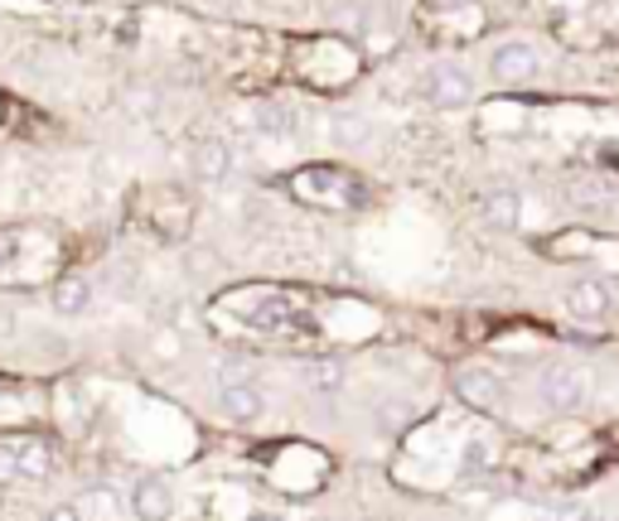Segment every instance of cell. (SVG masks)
Here are the masks:
<instances>
[{
    "label": "cell",
    "instance_id": "277c9868",
    "mask_svg": "<svg viewBox=\"0 0 619 521\" xmlns=\"http://www.w3.org/2000/svg\"><path fill=\"white\" fill-rule=\"evenodd\" d=\"M537 69H543V59H537V49H533V44H523V39H513V44H498V49H494V59H489L494 83H504V87L533 83Z\"/></svg>",
    "mask_w": 619,
    "mask_h": 521
},
{
    "label": "cell",
    "instance_id": "9c48e42d",
    "mask_svg": "<svg viewBox=\"0 0 619 521\" xmlns=\"http://www.w3.org/2000/svg\"><path fill=\"white\" fill-rule=\"evenodd\" d=\"M460 396L470 400V406H479V410H489V406H498V377L494 372H465V377H460Z\"/></svg>",
    "mask_w": 619,
    "mask_h": 521
},
{
    "label": "cell",
    "instance_id": "7a4b0ae2",
    "mask_svg": "<svg viewBox=\"0 0 619 521\" xmlns=\"http://www.w3.org/2000/svg\"><path fill=\"white\" fill-rule=\"evenodd\" d=\"M39 473H49V445L44 439H30V435L0 439V488L16 483V478H39Z\"/></svg>",
    "mask_w": 619,
    "mask_h": 521
},
{
    "label": "cell",
    "instance_id": "9a60e30c",
    "mask_svg": "<svg viewBox=\"0 0 619 521\" xmlns=\"http://www.w3.org/2000/svg\"><path fill=\"white\" fill-rule=\"evenodd\" d=\"M49 521H83V517H78V507H54V512H49Z\"/></svg>",
    "mask_w": 619,
    "mask_h": 521
},
{
    "label": "cell",
    "instance_id": "7c38bea8",
    "mask_svg": "<svg viewBox=\"0 0 619 521\" xmlns=\"http://www.w3.org/2000/svg\"><path fill=\"white\" fill-rule=\"evenodd\" d=\"M310 382L320 386V392H339V367L334 363H314L310 367Z\"/></svg>",
    "mask_w": 619,
    "mask_h": 521
},
{
    "label": "cell",
    "instance_id": "52a82bcc",
    "mask_svg": "<svg viewBox=\"0 0 619 521\" xmlns=\"http://www.w3.org/2000/svg\"><path fill=\"white\" fill-rule=\"evenodd\" d=\"M261 410H267V400H261L257 386H247V382H233V386H223V416L237 420V425H247V420H257Z\"/></svg>",
    "mask_w": 619,
    "mask_h": 521
},
{
    "label": "cell",
    "instance_id": "8fae6325",
    "mask_svg": "<svg viewBox=\"0 0 619 521\" xmlns=\"http://www.w3.org/2000/svg\"><path fill=\"white\" fill-rule=\"evenodd\" d=\"M518 194L513 189H494V194H484V222H494V227H513L518 222Z\"/></svg>",
    "mask_w": 619,
    "mask_h": 521
},
{
    "label": "cell",
    "instance_id": "30bf717a",
    "mask_svg": "<svg viewBox=\"0 0 619 521\" xmlns=\"http://www.w3.org/2000/svg\"><path fill=\"white\" fill-rule=\"evenodd\" d=\"M87 300H92V285L87 280H78V275H69V280H59L54 285V310L59 314H83Z\"/></svg>",
    "mask_w": 619,
    "mask_h": 521
},
{
    "label": "cell",
    "instance_id": "2e32d148",
    "mask_svg": "<svg viewBox=\"0 0 619 521\" xmlns=\"http://www.w3.org/2000/svg\"><path fill=\"white\" fill-rule=\"evenodd\" d=\"M243 521H286V517H276V512H252V517H243Z\"/></svg>",
    "mask_w": 619,
    "mask_h": 521
},
{
    "label": "cell",
    "instance_id": "ba28073f",
    "mask_svg": "<svg viewBox=\"0 0 619 521\" xmlns=\"http://www.w3.org/2000/svg\"><path fill=\"white\" fill-rule=\"evenodd\" d=\"M228 169H233V155H228V145L223 140H199L194 145V174H199V179H223Z\"/></svg>",
    "mask_w": 619,
    "mask_h": 521
},
{
    "label": "cell",
    "instance_id": "8992f818",
    "mask_svg": "<svg viewBox=\"0 0 619 521\" xmlns=\"http://www.w3.org/2000/svg\"><path fill=\"white\" fill-rule=\"evenodd\" d=\"M470 92H474V83H470V73L465 69H431L426 73V97H431V106H445V112H455V106H465L470 102Z\"/></svg>",
    "mask_w": 619,
    "mask_h": 521
},
{
    "label": "cell",
    "instance_id": "3957f363",
    "mask_svg": "<svg viewBox=\"0 0 619 521\" xmlns=\"http://www.w3.org/2000/svg\"><path fill=\"white\" fill-rule=\"evenodd\" d=\"M586 392H590V382H586L581 367H551V372H543V382H537V396H543V406L557 410V416H571V410H581L586 406Z\"/></svg>",
    "mask_w": 619,
    "mask_h": 521
},
{
    "label": "cell",
    "instance_id": "5bb4252c",
    "mask_svg": "<svg viewBox=\"0 0 619 521\" xmlns=\"http://www.w3.org/2000/svg\"><path fill=\"white\" fill-rule=\"evenodd\" d=\"M339 136H344V140L368 136V126H363V122H349V116H339Z\"/></svg>",
    "mask_w": 619,
    "mask_h": 521
},
{
    "label": "cell",
    "instance_id": "6da1fadb",
    "mask_svg": "<svg viewBox=\"0 0 619 521\" xmlns=\"http://www.w3.org/2000/svg\"><path fill=\"white\" fill-rule=\"evenodd\" d=\"M619 304V275H590L566 290V314L576 324H605Z\"/></svg>",
    "mask_w": 619,
    "mask_h": 521
},
{
    "label": "cell",
    "instance_id": "4fadbf2b",
    "mask_svg": "<svg viewBox=\"0 0 619 521\" xmlns=\"http://www.w3.org/2000/svg\"><path fill=\"white\" fill-rule=\"evenodd\" d=\"M551 521H600V517L590 512L586 502H566V507H557V517H551Z\"/></svg>",
    "mask_w": 619,
    "mask_h": 521
},
{
    "label": "cell",
    "instance_id": "5b68a950",
    "mask_svg": "<svg viewBox=\"0 0 619 521\" xmlns=\"http://www.w3.org/2000/svg\"><path fill=\"white\" fill-rule=\"evenodd\" d=\"M131 512H136V521H169L175 517V488H169L161 473L136 478V488H131Z\"/></svg>",
    "mask_w": 619,
    "mask_h": 521
}]
</instances>
